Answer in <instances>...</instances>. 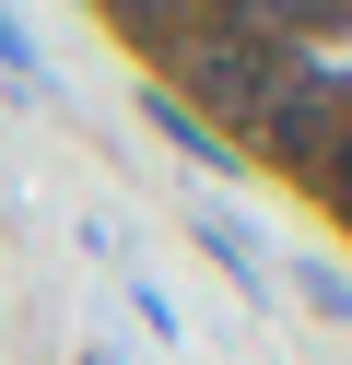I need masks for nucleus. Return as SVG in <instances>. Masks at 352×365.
Here are the masks:
<instances>
[{
    "label": "nucleus",
    "mask_w": 352,
    "mask_h": 365,
    "mask_svg": "<svg viewBox=\"0 0 352 365\" xmlns=\"http://www.w3.org/2000/svg\"><path fill=\"white\" fill-rule=\"evenodd\" d=\"M188 95L223 106V118H270V95H282V48H270V36H247V24L200 36V48H188Z\"/></svg>",
    "instance_id": "f257e3e1"
},
{
    "label": "nucleus",
    "mask_w": 352,
    "mask_h": 365,
    "mask_svg": "<svg viewBox=\"0 0 352 365\" xmlns=\"http://www.w3.org/2000/svg\"><path fill=\"white\" fill-rule=\"evenodd\" d=\"M329 189H341V212H352V142H341V165H329Z\"/></svg>",
    "instance_id": "f03ea898"
}]
</instances>
